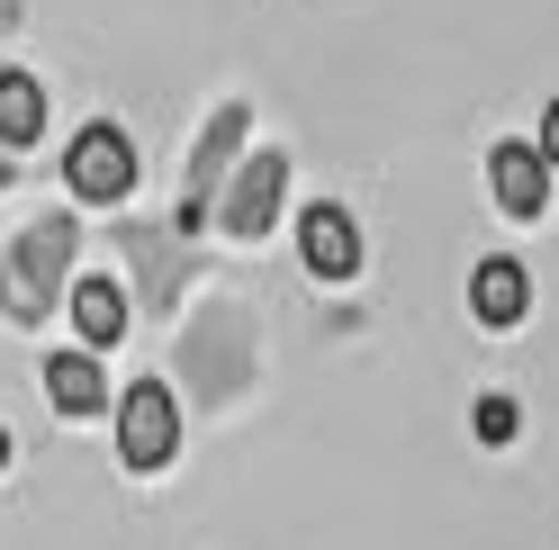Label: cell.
Returning <instances> with one entry per match:
<instances>
[{
    "instance_id": "3",
    "label": "cell",
    "mask_w": 559,
    "mask_h": 550,
    "mask_svg": "<svg viewBox=\"0 0 559 550\" xmlns=\"http://www.w3.org/2000/svg\"><path fill=\"white\" fill-rule=\"evenodd\" d=\"M298 244H307V271H317V280H353L361 271V226H353V208H334V199H317V208L298 217Z\"/></svg>"
},
{
    "instance_id": "13",
    "label": "cell",
    "mask_w": 559,
    "mask_h": 550,
    "mask_svg": "<svg viewBox=\"0 0 559 550\" xmlns=\"http://www.w3.org/2000/svg\"><path fill=\"white\" fill-rule=\"evenodd\" d=\"M10 452H19V442H10V433H0V469H10Z\"/></svg>"
},
{
    "instance_id": "10",
    "label": "cell",
    "mask_w": 559,
    "mask_h": 550,
    "mask_svg": "<svg viewBox=\"0 0 559 550\" xmlns=\"http://www.w3.org/2000/svg\"><path fill=\"white\" fill-rule=\"evenodd\" d=\"M37 135H46V91L27 73H0V154L37 145Z\"/></svg>"
},
{
    "instance_id": "8",
    "label": "cell",
    "mask_w": 559,
    "mask_h": 550,
    "mask_svg": "<svg viewBox=\"0 0 559 550\" xmlns=\"http://www.w3.org/2000/svg\"><path fill=\"white\" fill-rule=\"evenodd\" d=\"M46 397H55V416H99V406H109V370L73 343V352L46 361Z\"/></svg>"
},
{
    "instance_id": "6",
    "label": "cell",
    "mask_w": 559,
    "mask_h": 550,
    "mask_svg": "<svg viewBox=\"0 0 559 550\" xmlns=\"http://www.w3.org/2000/svg\"><path fill=\"white\" fill-rule=\"evenodd\" d=\"M280 181H289V154H253L243 163V181H235V199H226V235H271V208H280Z\"/></svg>"
},
{
    "instance_id": "12",
    "label": "cell",
    "mask_w": 559,
    "mask_h": 550,
    "mask_svg": "<svg viewBox=\"0 0 559 550\" xmlns=\"http://www.w3.org/2000/svg\"><path fill=\"white\" fill-rule=\"evenodd\" d=\"M542 163L559 171V99H550V118H542Z\"/></svg>"
},
{
    "instance_id": "11",
    "label": "cell",
    "mask_w": 559,
    "mask_h": 550,
    "mask_svg": "<svg viewBox=\"0 0 559 550\" xmlns=\"http://www.w3.org/2000/svg\"><path fill=\"white\" fill-rule=\"evenodd\" d=\"M469 425H478V442H514V433H523V406H514V397H478Z\"/></svg>"
},
{
    "instance_id": "5",
    "label": "cell",
    "mask_w": 559,
    "mask_h": 550,
    "mask_svg": "<svg viewBox=\"0 0 559 550\" xmlns=\"http://www.w3.org/2000/svg\"><path fill=\"white\" fill-rule=\"evenodd\" d=\"M63 316H73L82 352L99 361V352H109V343L127 334V298H118V280H109V271H82V280L63 289Z\"/></svg>"
},
{
    "instance_id": "14",
    "label": "cell",
    "mask_w": 559,
    "mask_h": 550,
    "mask_svg": "<svg viewBox=\"0 0 559 550\" xmlns=\"http://www.w3.org/2000/svg\"><path fill=\"white\" fill-rule=\"evenodd\" d=\"M10 171H19V163H10V154H0V181H10Z\"/></svg>"
},
{
    "instance_id": "2",
    "label": "cell",
    "mask_w": 559,
    "mask_h": 550,
    "mask_svg": "<svg viewBox=\"0 0 559 550\" xmlns=\"http://www.w3.org/2000/svg\"><path fill=\"white\" fill-rule=\"evenodd\" d=\"M63 181H73V199H127V181H135V145H127V127L91 118L73 145H63Z\"/></svg>"
},
{
    "instance_id": "4",
    "label": "cell",
    "mask_w": 559,
    "mask_h": 550,
    "mask_svg": "<svg viewBox=\"0 0 559 550\" xmlns=\"http://www.w3.org/2000/svg\"><path fill=\"white\" fill-rule=\"evenodd\" d=\"M487 190H497L506 217H542V208H550V163H542V145H514V135H506V145L487 154Z\"/></svg>"
},
{
    "instance_id": "9",
    "label": "cell",
    "mask_w": 559,
    "mask_h": 550,
    "mask_svg": "<svg viewBox=\"0 0 559 550\" xmlns=\"http://www.w3.org/2000/svg\"><path fill=\"white\" fill-rule=\"evenodd\" d=\"M63 235H73V226H63V217H46L37 235H27V253H19V271H0V289H19L27 307H19V316H46V280H55V262H63Z\"/></svg>"
},
{
    "instance_id": "1",
    "label": "cell",
    "mask_w": 559,
    "mask_h": 550,
    "mask_svg": "<svg viewBox=\"0 0 559 550\" xmlns=\"http://www.w3.org/2000/svg\"><path fill=\"white\" fill-rule=\"evenodd\" d=\"M171 452H181V406H171L163 380H127L118 397V461L127 469H163Z\"/></svg>"
},
{
    "instance_id": "7",
    "label": "cell",
    "mask_w": 559,
    "mask_h": 550,
    "mask_svg": "<svg viewBox=\"0 0 559 550\" xmlns=\"http://www.w3.org/2000/svg\"><path fill=\"white\" fill-rule=\"evenodd\" d=\"M469 307H478V325H497V334L523 325V316H533V280H523V262H506V253L478 262L469 271Z\"/></svg>"
}]
</instances>
